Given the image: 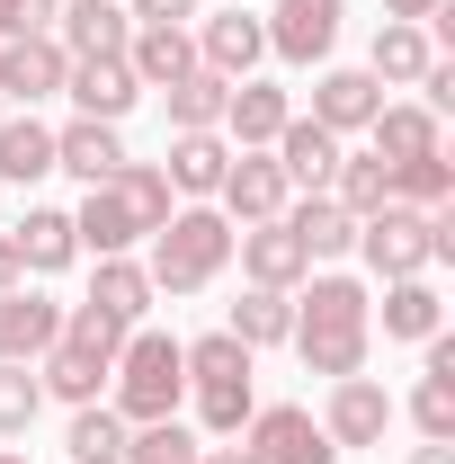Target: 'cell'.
I'll use <instances>...</instances> for the list:
<instances>
[{
    "label": "cell",
    "mask_w": 455,
    "mask_h": 464,
    "mask_svg": "<svg viewBox=\"0 0 455 464\" xmlns=\"http://www.w3.org/2000/svg\"><path fill=\"white\" fill-rule=\"evenodd\" d=\"M295 357H304V375H366V348H375V295L357 286L348 268H313L304 286H295Z\"/></svg>",
    "instance_id": "1"
},
{
    "label": "cell",
    "mask_w": 455,
    "mask_h": 464,
    "mask_svg": "<svg viewBox=\"0 0 455 464\" xmlns=\"http://www.w3.org/2000/svg\"><path fill=\"white\" fill-rule=\"evenodd\" d=\"M170 179H161V161H125L116 179H99L90 197H81V215H72V232H81V259H116V250H134V241H152V232L170 224Z\"/></svg>",
    "instance_id": "2"
},
{
    "label": "cell",
    "mask_w": 455,
    "mask_h": 464,
    "mask_svg": "<svg viewBox=\"0 0 455 464\" xmlns=\"http://www.w3.org/2000/svg\"><path fill=\"white\" fill-rule=\"evenodd\" d=\"M179 366H188L197 429L206 438H241V420L259 411V357L232 340V331H206V340H179Z\"/></svg>",
    "instance_id": "3"
},
{
    "label": "cell",
    "mask_w": 455,
    "mask_h": 464,
    "mask_svg": "<svg viewBox=\"0 0 455 464\" xmlns=\"http://www.w3.org/2000/svg\"><path fill=\"white\" fill-rule=\"evenodd\" d=\"M224 268H232V224L215 206H170V224L152 232V250H143V277H152V295H170V304L206 295Z\"/></svg>",
    "instance_id": "4"
},
{
    "label": "cell",
    "mask_w": 455,
    "mask_h": 464,
    "mask_svg": "<svg viewBox=\"0 0 455 464\" xmlns=\"http://www.w3.org/2000/svg\"><path fill=\"white\" fill-rule=\"evenodd\" d=\"M116 348H125V322H108L99 304H63V331L54 348L36 357V384H45V402H108V366Z\"/></svg>",
    "instance_id": "5"
},
{
    "label": "cell",
    "mask_w": 455,
    "mask_h": 464,
    "mask_svg": "<svg viewBox=\"0 0 455 464\" xmlns=\"http://www.w3.org/2000/svg\"><path fill=\"white\" fill-rule=\"evenodd\" d=\"M179 402H188L179 340L152 331V322H134L125 348H116V366H108V411L125 420V429H143V420H179Z\"/></svg>",
    "instance_id": "6"
},
{
    "label": "cell",
    "mask_w": 455,
    "mask_h": 464,
    "mask_svg": "<svg viewBox=\"0 0 455 464\" xmlns=\"http://www.w3.org/2000/svg\"><path fill=\"white\" fill-rule=\"evenodd\" d=\"M357 259L393 286V277H429L438 259H455V206L438 215H411V206H375L357 224Z\"/></svg>",
    "instance_id": "7"
},
{
    "label": "cell",
    "mask_w": 455,
    "mask_h": 464,
    "mask_svg": "<svg viewBox=\"0 0 455 464\" xmlns=\"http://www.w3.org/2000/svg\"><path fill=\"white\" fill-rule=\"evenodd\" d=\"M313 420H322V438H331L340 456H357V447H384V438H393L402 411H393V393H384L375 375H340V384L322 393V411H313Z\"/></svg>",
    "instance_id": "8"
},
{
    "label": "cell",
    "mask_w": 455,
    "mask_h": 464,
    "mask_svg": "<svg viewBox=\"0 0 455 464\" xmlns=\"http://www.w3.org/2000/svg\"><path fill=\"white\" fill-rule=\"evenodd\" d=\"M241 447L259 464H340V447L322 438V420L304 402H259L250 420H241Z\"/></svg>",
    "instance_id": "9"
},
{
    "label": "cell",
    "mask_w": 455,
    "mask_h": 464,
    "mask_svg": "<svg viewBox=\"0 0 455 464\" xmlns=\"http://www.w3.org/2000/svg\"><path fill=\"white\" fill-rule=\"evenodd\" d=\"M340 18H348V0H277L259 27H268V54L277 63L313 72V63H331V45H340Z\"/></svg>",
    "instance_id": "10"
},
{
    "label": "cell",
    "mask_w": 455,
    "mask_h": 464,
    "mask_svg": "<svg viewBox=\"0 0 455 464\" xmlns=\"http://www.w3.org/2000/svg\"><path fill=\"white\" fill-rule=\"evenodd\" d=\"M286 170H277V152H232V170H224V188H215V215H224L232 232L241 224H277L286 215Z\"/></svg>",
    "instance_id": "11"
},
{
    "label": "cell",
    "mask_w": 455,
    "mask_h": 464,
    "mask_svg": "<svg viewBox=\"0 0 455 464\" xmlns=\"http://www.w3.org/2000/svg\"><path fill=\"white\" fill-rule=\"evenodd\" d=\"M188 36H197V63H206L215 81H250V72L268 63V27H259L241 0H232V9H215V18H197Z\"/></svg>",
    "instance_id": "12"
},
{
    "label": "cell",
    "mask_w": 455,
    "mask_h": 464,
    "mask_svg": "<svg viewBox=\"0 0 455 464\" xmlns=\"http://www.w3.org/2000/svg\"><path fill=\"white\" fill-rule=\"evenodd\" d=\"M63 99H72L81 116H99V125H125L134 99H143V81H134V63H125V54H72Z\"/></svg>",
    "instance_id": "13"
},
{
    "label": "cell",
    "mask_w": 455,
    "mask_h": 464,
    "mask_svg": "<svg viewBox=\"0 0 455 464\" xmlns=\"http://www.w3.org/2000/svg\"><path fill=\"white\" fill-rule=\"evenodd\" d=\"M54 331H63V304L45 286H0V366H36L45 348H54Z\"/></svg>",
    "instance_id": "14"
},
{
    "label": "cell",
    "mask_w": 455,
    "mask_h": 464,
    "mask_svg": "<svg viewBox=\"0 0 455 464\" xmlns=\"http://www.w3.org/2000/svg\"><path fill=\"white\" fill-rule=\"evenodd\" d=\"M384 108V81L366 72V63H322V81H313V125H331V134H366Z\"/></svg>",
    "instance_id": "15"
},
{
    "label": "cell",
    "mask_w": 455,
    "mask_h": 464,
    "mask_svg": "<svg viewBox=\"0 0 455 464\" xmlns=\"http://www.w3.org/2000/svg\"><path fill=\"white\" fill-rule=\"evenodd\" d=\"M232 259H241V277H250V286H268V295H295L304 277H313L304 241H295L286 224H241V232H232Z\"/></svg>",
    "instance_id": "16"
},
{
    "label": "cell",
    "mask_w": 455,
    "mask_h": 464,
    "mask_svg": "<svg viewBox=\"0 0 455 464\" xmlns=\"http://www.w3.org/2000/svg\"><path fill=\"white\" fill-rule=\"evenodd\" d=\"M286 116H295V90H277V81H232V99H224V143L232 152H268L286 134Z\"/></svg>",
    "instance_id": "17"
},
{
    "label": "cell",
    "mask_w": 455,
    "mask_h": 464,
    "mask_svg": "<svg viewBox=\"0 0 455 464\" xmlns=\"http://www.w3.org/2000/svg\"><path fill=\"white\" fill-rule=\"evenodd\" d=\"M268 152H277V170H286L295 197H331V170H340L348 143L331 134V125H313V116H286V134L268 143Z\"/></svg>",
    "instance_id": "18"
},
{
    "label": "cell",
    "mask_w": 455,
    "mask_h": 464,
    "mask_svg": "<svg viewBox=\"0 0 455 464\" xmlns=\"http://www.w3.org/2000/svg\"><path fill=\"white\" fill-rule=\"evenodd\" d=\"M63 72H72V54L54 36H18V45H0V99L9 108H45V99H63Z\"/></svg>",
    "instance_id": "19"
},
{
    "label": "cell",
    "mask_w": 455,
    "mask_h": 464,
    "mask_svg": "<svg viewBox=\"0 0 455 464\" xmlns=\"http://www.w3.org/2000/svg\"><path fill=\"white\" fill-rule=\"evenodd\" d=\"M366 134H375V161H384V170H402V161H429V152H447V125L420 108V99H384Z\"/></svg>",
    "instance_id": "20"
},
{
    "label": "cell",
    "mask_w": 455,
    "mask_h": 464,
    "mask_svg": "<svg viewBox=\"0 0 455 464\" xmlns=\"http://www.w3.org/2000/svg\"><path fill=\"white\" fill-rule=\"evenodd\" d=\"M277 224L304 241V259H313V268H331V259H348V250H357V215H348L340 197H286Z\"/></svg>",
    "instance_id": "21"
},
{
    "label": "cell",
    "mask_w": 455,
    "mask_h": 464,
    "mask_svg": "<svg viewBox=\"0 0 455 464\" xmlns=\"http://www.w3.org/2000/svg\"><path fill=\"white\" fill-rule=\"evenodd\" d=\"M375 331L402 348H420V340H438L447 331V295H438V277H393L384 286V304H375Z\"/></svg>",
    "instance_id": "22"
},
{
    "label": "cell",
    "mask_w": 455,
    "mask_h": 464,
    "mask_svg": "<svg viewBox=\"0 0 455 464\" xmlns=\"http://www.w3.org/2000/svg\"><path fill=\"white\" fill-rule=\"evenodd\" d=\"M125 161H134V152H125V134H116V125H99V116H72V125H54V170H72L81 188L116 179Z\"/></svg>",
    "instance_id": "23"
},
{
    "label": "cell",
    "mask_w": 455,
    "mask_h": 464,
    "mask_svg": "<svg viewBox=\"0 0 455 464\" xmlns=\"http://www.w3.org/2000/svg\"><path fill=\"white\" fill-rule=\"evenodd\" d=\"M224 170H232L224 134H170V152H161V179H170V197H188V206H215Z\"/></svg>",
    "instance_id": "24"
},
{
    "label": "cell",
    "mask_w": 455,
    "mask_h": 464,
    "mask_svg": "<svg viewBox=\"0 0 455 464\" xmlns=\"http://www.w3.org/2000/svg\"><path fill=\"white\" fill-rule=\"evenodd\" d=\"M9 241H18V268H27V277H63V268L81 259V232H72L63 206H27Z\"/></svg>",
    "instance_id": "25"
},
{
    "label": "cell",
    "mask_w": 455,
    "mask_h": 464,
    "mask_svg": "<svg viewBox=\"0 0 455 464\" xmlns=\"http://www.w3.org/2000/svg\"><path fill=\"white\" fill-rule=\"evenodd\" d=\"M0 179H9V188L54 179V125H45L36 108H9V116H0Z\"/></svg>",
    "instance_id": "26"
},
{
    "label": "cell",
    "mask_w": 455,
    "mask_h": 464,
    "mask_svg": "<svg viewBox=\"0 0 455 464\" xmlns=\"http://www.w3.org/2000/svg\"><path fill=\"white\" fill-rule=\"evenodd\" d=\"M125 36H134L125 0H72V9H54V45L63 54H125Z\"/></svg>",
    "instance_id": "27"
},
{
    "label": "cell",
    "mask_w": 455,
    "mask_h": 464,
    "mask_svg": "<svg viewBox=\"0 0 455 464\" xmlns=\"http://www.w3.org/2000/svg\"><path fill=\"white\" fill-rule=\"evenodd\" d=\"M81 304H99L108 322H125V331H134L161 295H152V277H143V259H134V250H116V259H99V268H90V295H81Z\"/></svg>",
    "instance_id": "28"
},
{
    "label": "cell",
    "mask_w": 455,
    "mask_h": 464,
    "mask_svg": "<svg viewBox=\"0 0 455 464\" xmlns=\"http://www.w3.org/2000/svg\"><path fill=\"white\" fill-rule=\"evenodd\" d=\"M438 63V36L429 27H411V18H384L375 27V54H366V72L384 81V90H420V72Z\"/></svg>",
    "instance_id": "29"
},
{
    "label": "cell",
    "mask_w": 455,
    "mask_h": 464,
    "mask_svg": "<svg viewBox=\"0 0 455 464\" xmlns=\"http://www.w3.org/2000/svg\"><path fill=\"white\" fill-rule=\"evenodd\" d=\"M125 63H134L143 90H170L179 72H197V36L188 27H134L125 36Z\"/></svg>",
    "instance_id": "30"
},
{
    "label": "cell",
    "mask_w": 455,
    "mask_h": 464,
    "mask_svg": "<svg viewBox=\"0 0 455 464\" xmlns=\"http://www.w3.org/2000/svg\"><path fill=\"white\" fill-rule=\"evenodd\" d=\"M224 99H232V81H215L206 63H197V72H179L170 90H161L170 134H224Z\"/></svg>",
    "instance_id": "31"
},
{
    "label": "cell",
    "mask_w": 455,
    "mask_h": 464,
    "mask_svg": "<svg viewBox=\"0 0 455 464\" xmlns=\"http://www.w3.org/2000/svg\"><path fill=\"white\" fill-rule=\"evenodd\" d=\"M224 331L250 348V357H259V348H286V340H295V295L241 286V304H232V322H224Z\"/></svg>",
    "instance_id": "32"
},
{
    "label": "cell",
    "mask_w": 455,
    "mask_h": 464,
    "mask_svg": "<svg viewBox=\"0 0 455 464\" xmlns=\"http://www.w3.org/2000/svg\"><path fill=\"white\" fill-rule=\"evenodd\" d=\"M125 420H116L108 402H81L72 411V429H63V464H125Z\"/></svg>",
    "instance_id": "33"
},
{
    "label": "cell",
    "mask_w": 455,
    "mask_h": 464,
    "mask_svg": "<svg viewBox=\"0 0 455 464\" xmlns=\"http://www.w3.org/2000/svg\"><path fill=\"white\" fill-rule=\"evenodd\" d=\"M331 197H340L348 215L366 224L375 206H393V170H384L375 152H340V170H331Z\"/></svg>",
    "instance_id": "34"
},
{
    "label": "cell",
    "mask_w": 455,
    "mask_h": 464,
    "mask_svg": "<svg viewBox=\"0 0 455 464\" xmlns=\"http://www.w3.org/2000/svg\"><path fill=\"white\" fill-rule=\"evenodd\" d=\"M393 206H411V215H438V206H455V161H447V152H429V161H402V170H393Z\"/></svg>",
    "instance_id": "35"
},
{
    "label": "cell",
    "mask_w": 455,
    "mask_h": 464,
    "mask_svg": "<svg viewBox=\"0 0 455 464\" xmlns=\"http://www.w3.org/2000/svg\"><path fill=\"white\" fill-rule=\"evenodd\" d=\"M206 456V438L188 429V420H143L134 438H125V464H197Z\"/></svg>",
    "instance_id": "36"
},
{
    "label": "cell",
    "mask_w": 455,
    "mask_h": 464,
    "mask_svg": "<svg viewBox=\"0 0 455 464\" xmlns=\"http://www.w3.org/2000/svg\"><path fill=\"white\" fill-rule=\"evenodd\" d=\"M393 411L420 429V438H447V447H455V384H447V375H420L411 402H393Z\"/></svg>",
    "instance_id": "37"
},
{
    "label": "cell",
    "mask_w": 455,
    "mask_h": 464,
    "mask_svg": "<svg viewBox=\"0 0 455 464\" xmlns=\"http://www.w3.org/2000/svg\"><path fill=\"white\" fill-rule=\"evenodd\" d=\"M36 411H45L36 366H0V438H27V429H36Z\"/></svg>",
    "instance_id": "38"
},
{
    "label": "cell",
    "mask_w": 455,
    "mask_h": 464,
    "mask_svg": "<svg viewBox=\"0 0 455 464\" xmlns=\"http://www.w3.org/2000/svg\"><path fill=\"white\" fill-rule=\"evenodd\" d=\"M18 36H54V0H0V45Z\"/></svg>",
    "instance_id": "39"
},
{
    "label": "cell",
    "mask_w": 455,
    "mask_h": 464,
    "mask_svg": "<svg viewBox=\"0 0 455 464\" xmlns=\"http://www.w3.org/2000/svg\"><path fill=\"white\" fill-rule=\"evenodd\" d=\"M134 27H197V0H125Z\"/></svg>",
    "instance_id": "40"
},
{
    "label": "cell",
    "mask_w": 455,
    "mask_h": 464,
    "mask_svg": "<svg viewBox=\"0 0 455 464\" xmlns=\"http://www.w3.org/2000/svg\"><path fill=\"white\" fill-rule=\"evenodd\" d=\"M438 9H447V0H384V18H411V27H429Z\"/></svg>",
    "instance_id": "41"
},
{
    "label": "cell",
    "mask_w": 455,
    "mask_h": 464,
    "mask_svg": "<svg viewBox=\"0 0 455 464\" xmlns=\"http://www.w3.org/2000/svg\"><path fill=\"white\" fill-rule=\"evenodd\" d=\"M411 464H455V447H447V438H420V447H411Z\"/></svg>",
    "instance_id": "42"
},
{
    "label": "cell",
    "mask_w": 455,
    "mask_h": 464,
    "mask_svg": "<svg viewBox=\"0 0 455 464\" xmlns=\"http://www.w3.org/2000/svg\"><path fill=\"white\" fill-rule=\"evenodd\" d=\"M18 277H27V268H18V241L0 232V286H18Z\"/></svg>",
    "instance_id": "43"
},
{
    "label": "cell",
    "mask_w": 455,
    "mask_h": 464,
    "mask_svg": "<svg viewBox=\"0 0 455 464\" xmlns=\"http://www.w3.org/2000/svg\"><path fill=\"white\" fill-rule=\"evenodd\" d=\"M197 464H259V456H250V447H206Z\"/></svg>",
    "instance_id": "44"
},
{
    "label": "cell",
    "mask_w": 455,
    "mask_h": 464,
    "mask_svg": "<svg viewBox=\"0 0 455 464\" xmlns=\"http://www.w3.org/2000/svg\"><path fill=\"white\" fill-rule=\"evenodd\" d=\"M0 464H27V456H18V447H0Z\"/></svg>",
    "instance_id": "45"
},
{
    "label": "cell",
    "mask_w": 455,
    "mask_h": 464,
    "mask_svg": "<svg viewBox=\"0 0 455 464\" xmlns=\"http://www.w3.org/2000/svg\"><path fill=\"white\" fill-rule=\"evenodd\" d=\"M0 116H9V99H0Z\"/></svg>",
    "instance_id": "46"
}]
</instances>
